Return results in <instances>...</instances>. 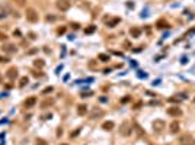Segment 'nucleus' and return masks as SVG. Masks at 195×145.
<instances>
[{"label":"nucleus","mask_w":195,"mask_h":145,"mask_svg":"<svg viewBox=\"0 0 195 145\" xmlns=\"http://www.w3.org/2000/svg\"><path fill=\"white\" fill-rule=\"evenodd\" d=\"M131 132H132L131 122H130V120H124V122L121 123V126H119V134L123 135V137H130Z\"/></svg>","instance_id":"1"},{"label":"nucleus","mask_w":195,"mask_h":145,"mask_svg":"<svg viewBox=\"0 0 195 145\" xmlns=\"http://www.w3.org/2000/svg\"><path fill=\"white\" fill-rule=\"evenodd\" d=\"M25 16H26V20L31 22V23H36V22H38V19H40L38 12H36L35 9H32V7H28V9H26Z\"/></svg>","instance_id":"2"},{"label":"nucleus","mask_w":195,"mask_h":145,"mask_svg":"<svg viewBox=\"0 0 195 145\" xmlns=\"http://www.w3.org/2000/svg\"><path fill=\"white\" fill-rule=\"evenodd\" d=\"M179 144L181 145H194L195 144V139L191 134H184L179 137Z\"/></svg>","instance_id":"3"},{"label":"nucleus","mask_w":195,"mask_h":145,"mask_svg":"<svg viewBox=\"0 0 195 145\" xmlns=\"http://www.w3.org/2000/svg\"><path fill=\"white\" fill-rule=\"evenodd\" d=\"M55 6L58 10L61 12H67L70 9V0H57L55 2Z\"/></svg>","instance_id":"4"},{"label":"nucleus","mask_w":195,"mask_h":145,"mask_svg":"<svg viewBox=\"0 0 195 145\" xmlns=\"http://www.w3.org/2000/svg\"><path fill=\"white\" fill-rule=\"evenodd\" d=\"M165 128H166V122L163 119H156L153 122V129L156 132H162V131H165Z\"/></svg>","instance_id":"5"},{"label":"nucleus","mask_w":195,"mask_h":145,"mask_svg":"<svg viewBox=\"0 0 195 145\" xmlns=\"http://www.w3.org/2000/svg\"><path fill=\"white\" fill-rule=\"evenodd\" d=\"M2 50H3L6 54L12 55V54H16V51H18V46H16L15 44H5Z\"/></svg>","instance_id":"6"},{"label":"nucleus","mask_w":195,"mask_h":145,"mask_svg":"<svg viewBox=\"0 0 195 145\" xmlns=\"http://www.w3.org/2000/svg\"><path fill=\"white\" fill-rule=\"evenodd\" d=\"M167 115L169 116H173V118H179L182 116V110L179 106H173V107H169L167 109Z\"/></svg>","instance_id":"7"},{"label":"nucleus","mask_w":195,"mask_h":145,"mask_svg":"<svg viewBox=\"0 0 195 145\" xmlns=\"http://www.w3.org/2000/svg\"><path fill=\"white\" fill-rule=\"evenodd\" d=\"M101 116H103V110H102V109H99V107H93L90 115H89L90 119H98V118H101Z\"/></svg>","instance_id":"8"},{"label":"nucleus","mask_w":195,"mask_h":145,"mask_svg":"<svg viewBox=\"0 0 195 145\" xmlns=\"http://www.w3.org/2000/svg\"><path fill=\"white\" fill-rule=\"evenodd\" d=\"M7 78H10V80H13V78H16L18 77V68L16 67H10L9 70H7Z\"/></svg>","instance_id":"9"},{"label":"nucleus","mask_w":195,"mask_h":145,"mask_svg":"<svg viewBox=\"0 0 195 145\" xmlns=\"http://www.w3.org/2000/svg\"><path fill=\"white\" fill-rule=\"evenodd\" d=\"M179 129H181V125H179L178 120H173V122L169 125V131L172 132V134H176V132H179Z\"/></svg>","instance_id":"10"},{"label":"nucleus","mask_w":195,"mask_h":145,"mask_svg":"<svg viewBox=\"0 0 195 145\" xmlns=\"http://www.w3.org/2000/svg\"><path fill=\"white\" fill-rule=\"evenodd\" d=\"M130 35H131V38H140V35H141V29L137 28V26H132L130 29Z\"/></svg>","instance_id":"11"},{"label":"nucleus","mask_w":195,"mask_h":145,"mask_svg":"<svg viewBox=\"0 0 195 145\" xmlns=\"http://www.w3.org/2000/svg\"><path fill=\"white\" fill-rule=\"evenodd\" d=\"M23 105H25V107H26V109L34 107V106L36 105V97H34V96H32V97H28V99L25 100V103H23Z\"/></svg>","instance_id":"12"},{"label":"nucleus","mask_w":195,"mask_h":145,"mask_svg":"<svg viewBox=\"0 0 195 145\" xmlns=\"http://www.w3.org/2000/svg\"><path fill=\"white\" fill-rule=\"evenodd\" d=\"M88 113V106L86 105H79L77 106V115L79 116H84Z\"/></svg>","instance_id":"13"},{"label":"nucleus","mask_w":195,"mask_h":145,"mask_svg":"<svg viewBox=\"0 0 195 145\" xmlns=\"http://www.w3.org/2000/svg\"><path fill=\"white\" fill-rule=\"evenodd\" d=\"M119 22H121L119 18H114V19H111V20H108V22H106V26H108V28H115Z\"/></svg>","instance_id":"14"},{"label":"nucleus","mask_w":195,"mask_h":145,"mask_svg":"<svg viewBox=\"0 0 195 145\" xmlns=\"http://www.w3.org/2000/svg\"><path fill=\"white\" fill-rule=\"evenodd\" d=\"M7 15H9V9L6 6H3V5H0V19L7 18Z\"/></svg>","instance_id":"15"},{"label":"nucleus","mask_w":195,"mask_h":145,"mask_svg":"<svg viewBox=\"0 0 195 145\" xmlns=\"http://www.w3.org/2000/svg\"><path fill=\"white\" fill-rule=\"evenodd\" d=\"M114 122L112 120H106V122H103L102 123V129H105V131H111V129H114Z\"/></svg>","instance_id":"16"},{"label":"nucleus","mask_w":195,"mask_h":145,"mask_svg":"<svg viewBox=\"0 0 195 145\" xmlns=\"http://www.w3.org/2000/svg\"><path fill=\"white\" fill-rule=\"evenodd\" d=\"M156 28L157 29H163V28H169V23L165 20V19H160V20H157L156 23Z\"/></svg>","instance_id":"17"},{"label":"nucleus","mask_w":195,"mask_h":145,"mask_svg":"<svg viewBox=\"0 0 195 145\" xmlns=\"http://www.w3.org/2000/svg\"><path fill=\"white\" fill-rule=\"evenodd\" d=\"M34 65H35L36 68H44V67H45V61H44V59H35Z\"/></svg>","instance_id":"18"},{"label":"nucleus","mask_w":195,"mask_h":145,"mask_svg":"<svg viewBox=\"0 0 195 145\" xmlns=\"http://www.w3.org/2000/svg\"><path fill=\"white\" fill-rule=\"evenodd\" d=\"M96 31V26L95 25H89L86 29H84V33H88V35H90V33H93Z\"/></svg>","instance_id":"19"},{"label":"nucleus","mask_w":195,"mask_h":145,"mask_svg":"<svg viewBox=\"0 0 195 145\" xmlns=\"http://www.w3.org/2000/svg\"><path fill=\"white\" fill-rule=\"evenodd\" d=\"M98 58H99L101 61H103V63L109 61V55H106V54H99V55H98Z\"/></svg>","instance_id":"20"},{"label":"nucleus","mask_w":195,"mask_h":145,"mask_svg":"<svg viewBox=\"0 0 195 145\" xmlns=\"http://www.w3.org/2000/svg\"><path fill=\"white\" fill-rule=\"evenodd\" d=\"M28 81H29V80H28V77H22V78H20V81H19V86H20V87L26 86Z\"/></svg>","instance_id":"21"},{"label":"nucleus","mask_w":195,"mask_h":145,"mask_svg":"<svg viewBox=\"0 0 195 145\" xmlns=\"http://www.w3.org/2000/svg\"><path fill=\"white\" fill-rule=\"evenodd\" d=\"M89 68H92V70L98 68V63L95 61V59H90V61H89Z\"/></svg>","instance_id":"22"},{"label":"nucleus","mask_w":195,"mask_h":145,"mask_svg":"<svg viewBox=\"0 0 195 145\" xmlns=\"http://www.w3.org/2000/svg\"><path fill=\"white\" fill-rule=\"evenodd\" d=\"M13 2H15V3L18 5V6H20V7H22V6H25L26 0H13Z\"/></svg>","instance_id":"23"},{"label":"nucleus","mask_w":195,"mask_h":145,"mask_svg":"<svg viewBox=\"0 0 195 145\" xmlns=\"http://www.w3.org/2000/svg\"><path fill=\"white\" fill-rule=\"evenodd\" d=\"M79 134H80V129H76L74 132H71V135H70V137H71V138H74V137H77Z\"/></svg>","instance_id":"24"},{"label":"nucleus","mask_w":195,"mask_h":145,"mask_svg":"<svg viewBox=\"0 0 195 145\" xmlns=\"http://www.w3.org/2000/svg\"><path fill=\"white\" fill-rule=\"evenodd\" d=\"M53 103H54V102L50 99V100H47V102H44V103H42V107H45V106H50V105H53Z\"/></svg>","instance_id":"25"},{"label":"nucleus","mask_w":195,"mask_h":145,"mask_svg":"<svg viewBox=\"0 0 195 145\" xmlns=\"http://www.w3.org/2000/svg\"><path fill=\"white\" fill-rule=\"evenodd\" d=\"M7 39V36H6V33H3V32H0V41H6Z\"/></svg>","instance_id":"26"},{"label":"nucleus","mask_w":195,"mask_h":145,"mask_svg":"<svg viewBox=\"0 0 195 145\" xmlns=\"http://www.w3.org/2000/svg\"><path fill=\"white\" fill-rule=\"evenodd\" d=\"M34 77H42V72H38V71H32Z\"/></svg>","instance_id":"27"},{"label":"nucleus","mask_w":195,"mask_h":145,"mask_svg":"<svg viewBox=\"0 0 195 145\" xmlns=\"http://www.w3.org/2000/svg\"><path fill=\"white\" fill-rule=\"evenodd\" d=\"M93 93L92 91H88V93H82V97H89V96H92Z\"/></svg>","instance_id":"28"},{"label":"nucleus","mask_w":195,"mask_h":145,"mask_svg":"<svg viewBox=\"0 0 195 145\" xmlns=\"http://www.w3.org/2000/svg\"><path fill=\"white\" fill-rule=\"evenodd\" d=\"M36 145H47V142L44 139H38V141H36Z\"/></svg>","instance_id":"29"},{"label":"nucleus","mask_w":195,"mask_h":145,"mask_svg":"<svg viewBox=\"0 0 195 145\" xmlns=\"http://www.w3.org/2000/svg\"><path fill=\"white\" fill-rule=\"evenodd\" d=\"M9 59L6 58V57H0V63H7Z\"/></svg>","instance_id":"30"},{"label":"nucleus","mask_w":195,"mask_h":145,"mask_svg":"<svg viewBox=\"0 0 195 145\" xmlns=\"http://www.w3.org/2000/svg\"><path fill=\"white\" fill-rule=\"evenodd\" d=\"M50 91H53V87H47V89L44 90V94H45V93H50Z\"/></svg>","instance_id":"31"},{"label":"nucleus","mask_w":195,"mask_h":145,"mask_svg":"<svg viewBox=\"0 0 195 145\" xmlns=\"http://www.w3.org/2000/svg\"><path fill=\"white\" fill-rule=\"evenodd\" d=\"M71 26H73V29H79V28H80V25H79V23H73Z\"/></svg>","instance_id":"32"},{"label":"nucleus","mask_w":195,"mask_h":145,"mask_svg":"<svg viewBox=\"0 0 195 145\" xmlns=\"http://www.w3.org/2000/svg\"><path fill=\"white\" fill-rule=\"evenodd\" d=\"M64 32H66V28H60L58 29V33H64Z\"/></svg>","instance_id":"33"},{"label":"nucleus","mask_w":195,"mask_h":145,"mask_svg":"<svg viewBox=\"0 0 195 145\" xmlns=\"http://www.w3.org/2000/svg\"><path fill=\"white\" fill-rule=\"evenodd\" d=\"M140 106H141V102H138L136 106H134V109H140Z\"/></svg>","instance_id":"34"},{"label":"nucleus","mask_w":195,"mask_h":145,"mask_svg":"<svg viewBox=\"0 0 195 145\" xmlns=\"http://www.w3.org/2000/svg\"><path fill=\"white\" fill-rule=\"evenodd\" d=\"M127 6H128V7H131V6L134 7V3H131V2H127Z\"/></svg>","instance_id":"35"},{"label":"nucleus","mask_w":195,"mask_h":145,"mask_svg":"<svg viewBox=\"0 0 195 145\" xmlns=\"http://www.w3.org/2000/svg\"><path fill=\"white\" fill-rule=\"evenodd\" d=\"M35 52H36V48H34V50H31V51H29V54H35Z\"/></svg>","instance_id":"36"},{"label":"nucleus","mask_w":195,"mask_h":145,"mask_svg":"<svg viewBox=\"0 0 195 145\" xmlns=\"http://www.w3.org/2000/svg\"><path fill=\"white\" fill-rule=\"evenodd\" d=\"M63 145H66V144H63Z\"/></svg>","instance_id":"37"}]
</instances>
